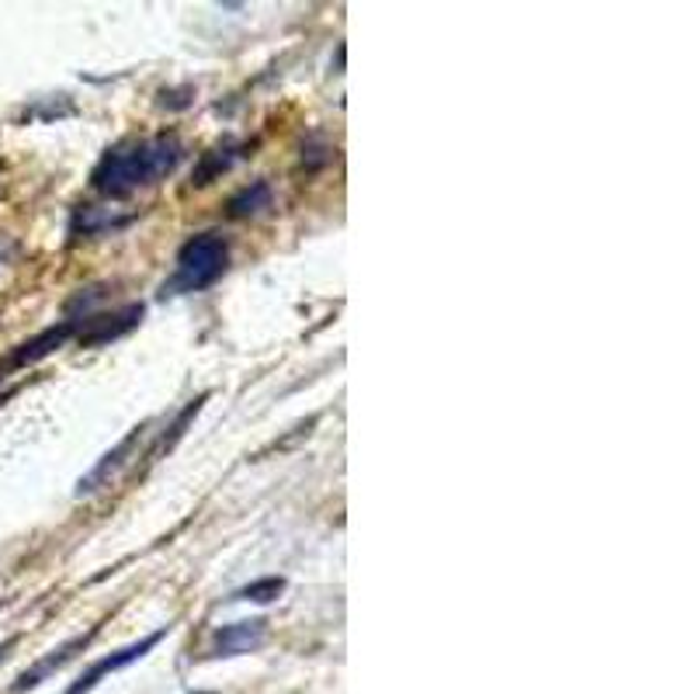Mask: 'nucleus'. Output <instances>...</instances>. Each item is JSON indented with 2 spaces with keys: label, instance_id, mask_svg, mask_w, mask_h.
Wrapping results in <instances>:
<instances>
[{
  "label": "nucleus",
  "instance_id": "6e6552de",
  "mask_svg": "<svg viewBox=\"0 0 694 694\" xmlns=\"http://www.w3.org/2000/svg\"><path fill=\"white\" fill-rule=\"evenodd\" d=\"M143 438V427H136L133 434H128V438L115 448V451H108L104 455V459L91 469V472H87L83 475V480L77 483V496H83V493H94L101 483H108V475H112L122 462H125V455H133V448H136V441Z\"/></svg>",
  "mask_w": 694,
  "mask_h": 694
},
{
  "label": "nucleus",
  "instance_id": "9b49d317",
  "mask_svg": "<svg viewBox=\"0 0 694 694\" xmlns=\"http://www.w3.org/2000/svg\"><path fill=\"white\" fill-rule=\"evenodd\" d=\"M8 257H11V244H4V240H0V268L8 265Z\"/></svg>",
  "mask_w": 694,
  "mask_h": 694
},
{
  "label": "nucleus",
  "instance_id": "9d476101",
  "mask_svg": "<svg viewBox=\"0 0 694 694\" xmlns=\"http://www.w3.org/2000/svg\"><path fill=\"white\" fill-rule=\"evenodd\" d=\"M281 591H286V580H281V577H265V580L250 583V587L236 591V594H233V601H254V604H268V601H275Z\"/></svg>",
  "mask_w": 694,
  "mask_h": 694
},
{
  "label": "nucleus",
  "instance_id": "f03ea898",
  "mask_svg": "<svg viewBox=\"0 0 694 694\" xmlns=\"http://www.w3.org/2000/svg\"><path fill=\"white\" fill-rule=\"evenodd\" d=\"M230 268V244L220 233H199L178 250L174 260V275L164 286V295H184V292H202L215 286Z\"/></svg>",
  "mask_w": 694,
  "mask_h": 694
},
{
  "label": "nucleus",
  "instance_id": "7ed1b4c3",
  "mask_svg": "<svg viewBox=\"0 0 694 694\" xmlns=\"http://www.w3.org/2000/svg\"><path fill=\"white\" fill-rule=\"evenodd\" d=\"M268 642V622L265 618H250V622H233L223 625L220 633L209 642V657H244L254 653Z\"/></svg>",
  "mask_w": 694,
  "mask_h": 694
},
{
  "label": "nucleus",
  "instance_id": "0eeeda50",
  "mask_svg": "<svg viewBox=\"0 0 694 694\" xmlns=\"http://www.w3.org/2000/svg\"><path fill=\"white\" fill-rule=\"evenodd\" d=\"M139 320H143V306H139V302H133V306H125L115 316H94V320H87V331H80V340L83 344H104V340H112V337L128 334Z\"/></svg>",
  "mask_w": 694,
  "mask_h": 694
},
{
  "label": "nucleus",
  "instance_id": "f8f14e48",
  "mask_svg": "<svg viewBox=\"0 0 694 694\" xmlns=\"http://www.w3.org/2000/svg\"><path fill=\"white\" fill-rule=\"evenodd\" d=\"M14 642H18V639H4V642H0V660L8 657V649H14Z\"/></svg>",
  "mask_w": 694,
  "mask_h": 694
},
{
  "label": "nucleus",
  "instance_id": "20e7f679",
  "mask_svg": "<svg viewBox=\"0 0 694 694\" xmlns=\"http://www.w3.org/2000/svg\"><path fill=\"white\" fill-rule=\"evenodd\" d=\"M167 636V628H160V633H149L146 639H139V642H133V646H125V649H119V653H112V657H104V660H98L91 670H87V674L67 691V694H87V691H94L98 684H101V678H108V674H115V670H122V667H128V663H136V660H143L149 649H154L160 639Z\"/></svg>",
  "mask_w": 694,
  "mask_h": 694
},
{
  "label": "nucleus",
  "instance_id": "f257e3e1",
  "mask_svg": "<svg viewBox=\"0 0 694 694\" xmlns=\"http://www.w3.org/2000/svg\"><path fill=\"white\" fill-rule=\"evenodd\" d=\"M181 160H184V146L174 133L128 139L101 157V164L91 174V184L94 191L108 194V199H128V194L167 178Z\"/></svg>",
  "mask_w": 694,
  "mask_h": 694
},
{
  "label": "nucleus",
  "instance_id": "39448f33",
  "mask_svg": "<svg viewBox=\"0 0 694 694\" xmlns=\"http://www.w3.org/2000/svg\"><path fill=\"white\" fill-rule=\"evenodd\" d=\"M77 334V323L74 320H63L59 327H49V331H42L38 337H32V340H25L18 347V351L8 358V368H25V365H35V361H42L46 355H53L56 347H63L70 337Z\"/></svg>",
  "mask_w": 694,
  "mask_h": 694
},
{
  "label": "nucleus",
  "instance_id": "1a4fd4ad",
  "mask_svg": "<svg viewBox=\"0 0 694 694\" xmlns=\"http://www.w3.org/2000/svg\"><path fill=\"white\" fill-rule=\"evenodd\" d=\"M271 205V188L265 181H257L250 188H244L240 194H233L230 199V215H236V220H244V215H257L260 209Z\"/></svg>",
  "mask_w": 694,
  "mask_h": 694
},
{
  "label": "nucleus",
  "instance_id": "423d86ee",
  "mask_svg": "<svg viewBox=\"0 0 694 694\" xmlns=\"http://www.w3.org/2000/svg\"><path fill=\"white\" fill-rule=\"evenodd\" d=\"M91 636H94V633H87V636H74V639H67L63 646H56L49 657H42L35 667H29L25 674H21V678L14 681V687H11V691H14V694H25V691H32L35 684H42V681H46V678L53 674V670H59L63 663H70V660L77 657V649H83L87 642H91Z\"/></svg>",
  "mask_w": 694,
  "mask_h": 694
}]
</instances>
